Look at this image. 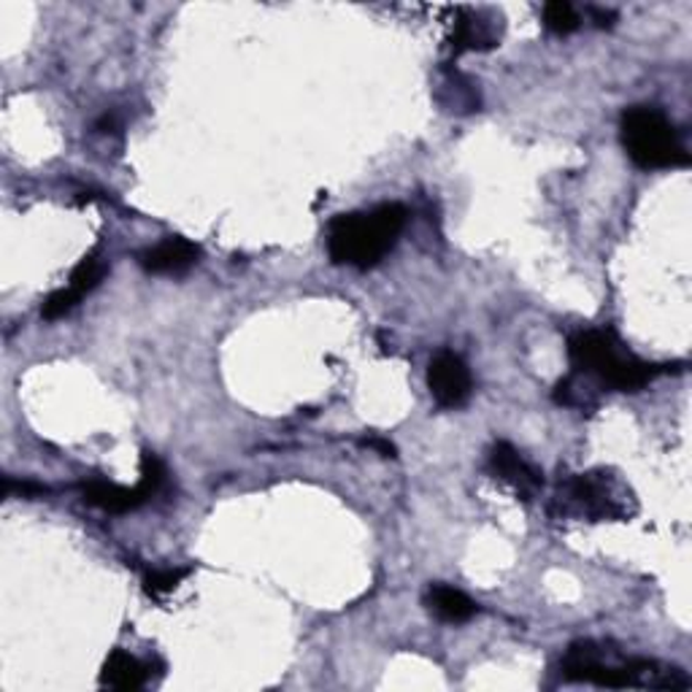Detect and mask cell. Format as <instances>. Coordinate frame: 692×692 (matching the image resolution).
<instances>
[{
  "instance_id": "cell-1",
  "label": "cell",
  "mask_w": 692,
  "mask_h": 692,
  "mask_svg": "<svg viewBox=\"0 0 692 692\" xmlns=\"http://www.w3.org/2000/svg\"><path fill=\"white\" fill-rule=\"evenodd\" d=\"M562 679L566 682H587L598 688H652V690H688L690 676L682 669H669L654 660L620 658L606 647L581 641L568 649L562 660Z\"/></svg>"
},
{
  "instance_id": "cell-2",
  "label": "cell",
  "mask_w": 692,
  "mask_h": 692,
  "mask_svg": "<svg viewBox=\"0 0 692 692\" xmlns=\"http://www.w3.org/2000/svg\"><path fill=\"white\" fill-rule=\"evenodd\" d=\"M409 211L401 204H384L371 211L339 214L328 225V255L335 266L369 271L395 247L406 228Z\"/></svg>"
},
{
  "instance_id": "cell-3",
  "label": "cell",
  "mask_w": 692,
  "mask_h": 692,
  "mask_svg": "<svg viewBox=\"0 0 692 692\" xmlns=\"http://www.w3.org/2000/svg\"><path fill=\"white\" fill-rule=\"evenodd\" d=\"M568 358H571L574 373H585L603 388L620 390V393H639L660 373L658 365L624 352L611 330H581L571 335Z\"/></svg>"
},
{
  "instance_id": "cell-4",
  "label": "cell",
  "mask_w": 692,
  "mask_h": 692,
  "mask_svg": "<svg viewBox=\"0 0 692 692\" xmlns=\"http://www.w3.org/2000/svg\"><path fill=\"white\" fill-rule=\"evenodd\" d=\"M622 146L644 171L682 168L690 163L676 127L654 106H633L622 114Z\"/></svg>"
},
{
  "instance_id": "cell-5",
  "label": "cell",
  "mask_w": 692,
  "mask_h": 692,
  "mask_svg": "<svg viewBox=\"0 0 692 692\" xmlns=\"http://www.w3.org/2000/svg\"><path fill=\"white\" fill-rule=\"evenodd\" d=\"M427 388L441 409H461L468 403L474 379H471L468 365L463 363L461 354L438 352L427 369Z\"/></svg>"
},
{
  "instance_id": "cell-6",
  "label": "cell",
  "mask_w": 692,
  "mask_h": 692,
  "mask_svg": "<svg viewBox=\"0 0 692 692\" xmlns=\"http://www.w3.org/2000/svg\"><path fill=\"white\" fill-rule=\"evenodd\" d=\"M566 495L585 517L611 519L628 514L624 512L622 498H617L614 487L609 485V479H603L598 474H581L577 479H571L566 487Z\"/></svg>"
},
{
  "instance_id": "cell-7",
  "label": "cell",
  "mask_w": 692,
  "mask_h": 692,
  "mask_svg": "<svg viewBox=\"0 0 692 692\" xmlns=\"http://www.w3.org/2000/svg\"><path fill=\"white\" fill-rule=\"evenodd\" d=\"M489 471L500 482H506L514 493L523 495L525 500H530L544 485V476L512 444H506V441L495 444L493 452H489Z\"/></svg>"
},
{
  "instance_id": "cell-8",
  "label": "cell",
  "mask_w": 692,
  "mask_h": 692,
  "mask_svg": "<svg viewBox=\"0 0 692 692\" xmlns=\"http://www.w3.org/2000/svg\"><path fill=\"white\" fill-rule=\"evenodd\" d=\"M200 249L193 241L182 236H171L157 247L146 249L138 255V266L146 273H165V277H179V273L189 271L198 262Z\"/></svg>"
},
{
  "instance_id": "cell-9",
  "label": "cell",
  "mask_w": 692,
  "mask_h": 692,
  "mask_svg": "<svg viewBox=\"0 0 692 692\" xmlns=\"http://www.w3.org/2000/svg\"><path fill=\"white\" fill-rule=\"evenodd\" d=\"M84 500H87L90 506L103 508V512L109 514H125L138 508L141 504H146L149 498H146V493L138 485L131 489L106 479H93L84 485Z\"/></svg>"
},
{
  "instance_id": "cell-10",
  "label": "cell",
  "mask_w": 692,
  "mask_h": 692,
  "mask_svg": "<svg viewBox=\"0 0 692 692\" xmlns=\"http://www.w3.org/2000/svg\"><path fill=\"white\" fill-rule=\"evenodd\" d=\"M149 679L152 665L141 663L138 658L127 654L125 649H114L101 673V684L112 690H141Z\"/></svg>"
},
{
  "instance_id": "cell-11",
  "label": "cell",
  "mask_w": 692,
  "mask_h": 692,
  "mask_svg": "<svg viewBox=\"0 0 692 692\" xmlns=\"http://www.w3.org/2000/svg\"><path fill=\"white\" fill-rule=\"evenodd\" d=\"M425 603L441 622H450V624H463V622L474 620L476 611H479V606L465 596V592L455 590V587H446V585H433L431 590H427Z\"/></svg>"
},
{
  "instance_id": "cell-12",
  "label": "cell",
  "mask_w": 692,
  "mask_h": 692,
  "mask_svg": "<svg viewBox=\"0 0 692 692\" xmlns=\"http://www.w3.org/2000/svg\"><path fill=\"white\" fill-rule=\"evenodd\" d=\"M495 47V35L489 30V22H482L479 14L468 11L461 22H457L455 35H452V49L455 54L471 52V49H489Z\"/></svg>"
},
{
  "instance_id": "cell-13",
  "label": "cell",
  "mask_w": 692,
  "mask_h": 692,
  "mask_svg": "<svg viewBox=\"0 0 692 692\" xmlns=\"http://www.w3.org/2000/svg\"><path fill=\"white\" fill-rule=\"evenodd\" d=\"M544 24H547L549 33L568 35L579 28V14L566 0H552V3L544 6Z\"/></svg>"
},
{
  "instance_id": "cell-14",
  "label": "cell",
  "mask_w": 692,
  "mask_h": 692,
  "mask_svg": "<svg viewBox=\"0 0 692 692\" xmlns=\"http://www.w3.org/2000/svg\"><path fill=\"white\" fill-rule=\"evenodd\" d=\"M103 273H106V268H103L101 260H95V257H84V260L73 268L69 287L76 292L79 298H84L87 292H93L95 287L101 285Z\"/></svg>"
},
{
  "instance_id": "cell-15",
  "label": "cell",
  "mask_w": 692,
  "mask_h": 692,
  "mask_svg": "<svg viewBox=\"0 0 692 692\" xmlns=\"http://www.w3.org/2000/svg\"><path fill=\"white\" fill-rule=\"evenodd\" d=\"M189 574H193V568H163V571H149L144 577V590L149 592L152 598L168 596V592H174Z\"/></svg>"
},
{
  "instance_id": "cell-16",
  "label": "cell",
  "mask_w": 692,
  "mask_h": 692,
  "mask_svg": "<svg viewBox=\"0 0 692 692\" xmlns=\"http://www.w3.org/2000/svg\"><path fill=\"white\" fill-rule=\"evenodd\" d=\"M165 465L161 463V457L155 455V452L146 450L144 455H141V482L138 487L144 489L146 498H152L155 493H161V487L165 485Z\"/></svg>"
},
{
  "instance_id": "cell-17",
  "label": "cell",
  "mask_w": 692,
  "mask_h": 692,
  "mask_svg": "<svg viewBox=\"0 0 692 692\" xmlns=\"http://www.w3.org/2000/svg\"><path fill=\"white\" fill-rule=\"evenodd\" d=\"M79 300L82 298H79L76 292L71 290V287H63V290L52 292V296L44 300V309H41V314H44V320H49V322L60 320V317H65L69 311L76 309Z\"/></svg>"
},
{
  "instance_id": "cell-18",
  "label": "cell",
  "mask_w": 692,
  "mask_h": 692,
  "mask_svg": "<svg viewBox=\"0 0 692 692\" xmlns=\"http://www.w3.org/2000/svg\"><path fill=\"white\" fill-rule=\"evenodd\" d=\"M363 446H371V450H376L382 457H395L393 441H388V438H382V436H369V438H363Z\"/></svg>"
},
{
  "instance_id": "cell-19",
  "label": "cell",
  "mask_w": 692,
  "mask_h": 692,
  "mask_svg": "<svg viewBox=\"0 0 692 692\" xmlns=\"http://www.w3.org/2000/svg\"><path fill=\"white\" fill-rule=\"evenodd\" d=\"M592 14H596V20H598V28H611V20H617V14H614V11L592 9Z\"/></svg>"
}]
</instances>
